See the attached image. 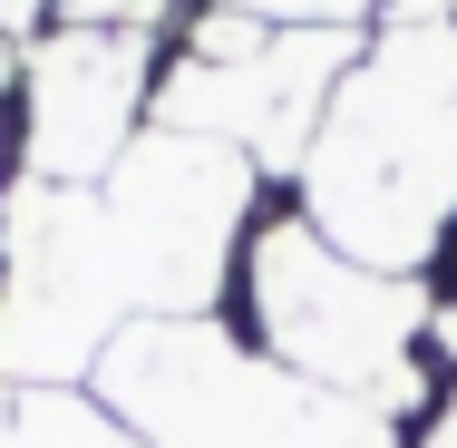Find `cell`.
I'll list each match as a JSON object with an SVG mask.
<instances>
[{"label": "cell", "instance_id": "6da1fadb", "mask_svg": "<svg viewBox=\"0 0 457 448\" xmlns=\"http://www.w3.org/2000/svg\"><path fill=\"white\" fill-rule=\"evenodd\" d=\"M292 205L370 273H409L457 244V10L448 0H389L361 39L341 89L321 107Z\"/></svg>", "mask_w": 457, "mask_h": 448}, {"label": "cell", "instance_id": "7a4b0ae2", "mask_svg": "<svg viewBox=\"0 0 457 448\" xmlns=\"http://www.w3.org/2000/svg\"><path fill=\"white\" fill-rule=\"evenodd\" d=\"M214 322L244 351H263L273 370L331 390V400H361V410L399 419V429L438 390V351H428L438 302H428V283L351 264L292 195H263L253 205Z\"/></svg>", "mask_w": 457, "mask_h": 448}, {"label": "cell", "instance_id": "3957f363", "mask_svg": "<svg viewBox=\"0 0 457 448\" xmlns=\"http://www.w3.org/2000/svg\"><path fill=\"white\" fill-rule=\"evenodd\" d=\"M156 97V30H39L10 79L20 185H97Z\"/></svg>", "mask_w": 457, "mask_h": 448}, {"label": "cell", "instance_id": "277c9868", "mask_svg": "<svg viewBox=\"0 0 457 448\" xmlns=\"http://www.w3.org/2000/svg\"><path fill=\"white\" fill-rule=\"evenodd\" d=\"M0 448H146L97 390H20L0 380Z\"/></svg>", "mask_w": 457, "mask_h": 448}, {"label": "cell", "instance_id": "5b68a950", "mask_svg": "<svg viewBox=\"0 0 457 448\" xmlns=\"http://www.w3.org/2000/svg\"><path fill=\"white\" fill-rule=\"evenodd\" d=\"M166 0H59L49 30H156Z\"/></svg>", "mask_w": 457, "mask_h": 448}, {"label": "cell", "instance_id": "8992f818", "mask_svg": "<svg viewBox=\"0 0 457 448\" xmlns=\"http://www.w3.org/2000/svg\"><path fill=\"white\" fill-rule=\"evenodd\" d=\"M448 10H457V0H448Z\"/></svg>", "mask_w": 457, "mask_h": 448}]
</instances>
